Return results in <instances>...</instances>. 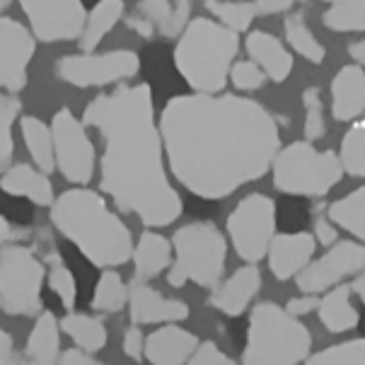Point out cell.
Listing matches in <instances>:
<instances>
[{
    "mask_svg": "<svg viewBox=\"0 0 365 365\" xmlns=\"http://www.w3.org/2000/svg\"><path fill=\"white\" fill-rule=\"evenodd\" d=\"M170 172L189 194L227 199L262 179L281 150L276 119L235 95H177L160 114Z\"/></svg>",
    "mask_w": 365,
    "mask_h": 365,
    "instance_id": "6da1fadb",
    "label": "cell"
},
{
    "mask_svg": "<svg viewBox=\"0 0 365 365\" xmlns=\"http://www.w3.org/2000/svg\"><path fill=\"white\" fill-rule=\"evenodd\" d=\"M83 123L104 138L100 187L116 208L133 213L148 227L172 225L182 215L184 201L167 175L150 85H119L97 95L85 107Z\"/></svg>",
    "mask_w": 365,
    "mask_h": 365,
    "instance_id": "7a4b0ae2",
    "label": "cell"
},
{
    "mask_svg": "<svg viewBox=\"0 0 365 365\" xmlns=\"http://www.w3.org/2000/svg\"><path fill=\"white\" fill-rule=\"evenodd\" d=\"M51 225L97 269H116L133 257V237L102 194L68 189L51 203Z\"/></svg>",
    "mask_w": 365,
    "mask_h": 365,
    "instance_id": "3957f363",
    "label": "cell"
},
{
    "mask_svg": "<svg viewBox=\"0 0 365 365\" xmlns=\"http://www.w3.org/2000/svg\"><path fill=\"white\" fill-rule=\"evenodd\" d=\"M240 48V34L220 22L196 17L175 46V68L194 92L220 95L230 80Z\"/></svg>",
    "mask_w": 365,
    "mask_h": 365,
    "instance_id": "277c9868",
    "label": "cell"
},
{
    "mask_svg": "<svg viewBox=\"0 0 365 365\" xmlns=\"http://www.w3.org/2000/svg\"><path fill=\"white\" fill-rule=\"evenodd\" d=\"M312 336L298 317L276 302H259L250 314L242 365H298L310 358Z\"/></svg>",
    "mask_w": 365,
    "mask_h": 365,
    "instance_id": "5b68a950",
    "label": "cell"
},
{
    "mask_svg": "<svg viewBox=\"0 0 365 365\" xmlns=\"http://www.w3.org/2000/svg\"><path fill=\"white\" fill-rule=\"evenodd\" d=\"M175 259L167 271L170 286L182 288L196 283L201 288H215L225 271L227 242L213 222L196 220L182 225L172 237Z\"/></svg>",
    "mask_w": 365,
    "mask_h": 365,
    "instance_id": "8992f818",
    "label": "cell"
},
{
    "mask_svg": "<svg viewBox=\"0 0 365 365\" xmlns=\"http://www.w3.org/2000/svg\"><path fill=\"white\" fill-rule=\"evenodd\" d=\"M274 187L288 196H324L346 175L334 150H317L310 140H295L278 150L271 165Z\"/></svg>",
    "mask_w": 365,
    "mask_h": 365,
    "instance_id": "52a82bcc",
    "label": "cell"
},
{
    "mask_svg": "<svg viewBox=\"0 0 365 365\" xmlns=\"http://www.w3.org/2000/svg\"><path fill=\"white\" fill-rule=\"evenodd\" d=\"M48 266L24 245L0 250V312L8 317L41 314V290Z\"/></svg>",
    "mask_w": 365,
    "mask_h": 365,
    "instance_id": "ba28073f",
    "label": "cell"
},
{
    "mask_svg": "<svg viewBox=\"0 0 365 365\" xmlns=\"http://www.w3.org/2000/svg\"><path fill=\"white\" fill-rule=\"evenodd\" d=\"M140 58L131 48H114V51H83L71 53L56 61L53 73L61 83H68L73 88H104L121 80L138 76Z\"/></svg>",
    "mask_w": 365,
    "mask_h": 365,
    "instance_id": "9c48e42d",
    "label": "cell"
},
{
    "mask_svg": "<svg viewBox=\"0 0 365 365\" xmlns=\"http://www.w3.org/2000/svg\"><path fill=\"white\" fill-rule=\"evenodd\" d=\"M227 235L240 259L257 264L276 237V203L264 194L245 196L227 215Z\"/></svg>",
    "mask_w": 365,
    "mask_h": 365,
    "instance_id": "30bf717a",
    "label": "cell"
},
{
    "mask_svg": "<svg viewBox=\"0 0 365 365\" xmlns=\"http://www.w3.org/2000/svg\"><path fill=\"white\" fill-rule=\"evenodd\" d=\"M56 170L73 184H88L95 175L97 153L88 135V126L63 107L51 116Z\"/></svg>",
    "mask_w": 365,
    "mask_h": 365,
    "instance_id": "8fae6325",
    "label": "cell"
},
{
    "mask_svg": "<svg viewBox=\"0 0 365 365\" xmlns=\"http://www.w3.org/2000/svg\"><path fill=\"white\" fill-rule=\"evenodd\" d=\"M36 41H78L88 22L83 0H17Z\"/></svg>",
    "mask_w": 365,
    "mask_h": 365,
    "instance_id": "7c38bea8",
    "label": "cell"
},
{
    "mask_svg": "<svg viewBox=\"0 0 365 365\" xmlns=\"http://www.w3.org/2000/svg\"><path fill=\"white\" fill-rule=\"evenodd\" d=\"M365 269V247L346 240V242H336L329 247V252H324L319 259H312L305 269L295 276L298 281V290L302 293H327L334 286L344 281L349 276L361 274Z\"/></svg>",
    "mask_w": 365,
    "mask_h": 365,
    "instance_id": "4fadbf2b",
    "label": "cell"
},
{
    "mask_svg": "<svg viewBox=\"0 0 365 365\" xmlns=\"http://www.w3.org/2000/svg\"><path fill=\"white\" fill-rule=\"evenodd\" d=\"M36 36L27 24L0 15V90L20 92L29 83Z\"/></svg>",
    "mask_w": 365,
    "mask_h": 365,
    "instance_id": "5bb4252c",
    "label": "cell"
},
{
    "mask_svg": "<svg viewBox=\"0 0 365 365\" xmlns=\"http://www.w3.org/2000/svg\"><path fill=\"white\" fill-rule=\"evenodd\" d=\"M317 237L312 232H276L269 247V269L278 281L298 276L312 262Z\"/></svg>",
    "mask_w": 365,
    "mask_h": 365,
    "instance_id": "9a60e30c",
    "label": "cell"
},
{
    "mask_svg": "<svg viewBox=\"0 0 365 365\" xmlns=\"http://www.w3.org/2000/svg\"><path fill=\"white\" fill-rule=\"evenodd\" d=\"M128 314L133 324H172L189 317V305L182 300L163 298L155 288L135 281L128 295Z\"/></svg>",
    "mask_w": 365,
    "mask_h": 365,
    "instance_id": "2e32d148",
    "label": "cell"
},
{
    "mask_svg": "<svg viewBox=\"0 0 365 365\" xmlns=\"http://www.w3.org/2000/svg\"><path fill=\"white\" fill-rule=\"evenodd\" d=\"M196 349H199L196 334L172 322V324H160V329L148 334L143 356L150 365H187Z\"/></svg>",
    "mask_w": 365,
    "mask_h": 365,
    "instance_id": "e0dca14e",
    "label": "cell"
},
{
    "mask_svg": "<svg viewBox=\"0 0 365 365\" xmlns=\"http://www.w3.org/2000/svg\"><path fill=\"white\" fill-rule=\"evenodd\" d=\"M0 191L15 196V199H27L39 208H51V203L56 201L53 184L48 175L29 163L10 165L5 172H0Z\"/></svg>",
    "mask_w": 365,
    "mask_h": 365,
    "instance_id": "ac0fdd59",
    "label": "cell"
},
{
    "mask_svg": "<svg viewBox=\"0 0 365 365\" xmlns=\"http://www.w3.org/2000/svg\"><path fill=\"white\" fill-rule=\"evenodd\" d=\"M259 288H262V274H259L255 264H247L235 271L227 281H222L213 288L210 305L222 314H227V317H240L250 307V302L255 300Z\"/></svg>",
    "mask_w": 365,
    "mask_h": 365,
    "instance_id": "d6986e66",
    "label": "cell"
},
{
    "mask_svg": "<svg viewBox=\"0 0 365 365\" xmlns=\"http://www.w3.org/2000/svg\"><path fill=\"white\" fill-rule=\"evenodd\" d=\"M365 111V71L358 63L344 66L331 80V116L356 121Z\"/></svg>",
    "mask_w": 365,
    "mask_h": 365,
    "instance_id": "ffe728a7",
    "label": "cell"
},
{
    "mask_svg": "<svg viewBox=\"0 0 365 365\" xmlns=\"http://www.w3.org/2000/svg\"><path fill=\"white\" fill-rule=\"evenodd\" d=\"M131 259H133V269H135V281L148 283L172 266L175 247H172L170 240L163 237L160 232L145 230L138 237V242H135Z\"/></svg>",
    "mask_w": 365,
    "mask_h": 365,
    "instance_id": "44dd1931",
    "label": "cell"
},
{
    "mask_svg": "<svg viewBox=\"0 0 365 365\" xmlns=\"http://www.w3.org/2000/svg\"><path fill=\"white\" fill-rule=\"evenodd\" d=\"M247 53L266 73V78L274 80V83L288 80L290 71H293V56L269 32H250V36H247Z\"/></svg>",
    "mask_w": 365,
    "mask_h": 365,
    "instance_id": "7402d4cb",
    "label": "cell"
},
{
    "mask_svg": "<svg viewBox=\"0 0 365 365\" xmlns=\"http://www.w3.org/2000/svg\"><path fill=\"white\" fill-rule=\"evenodd\" d=\"M61 322L53 312L36 314V322L24 344V361L32 365H56L61 358Z\"/></svg>",
    "mask_w": 365,
    "mask_h": 365,
    "instance_id": "603a6c76",
    "label": "cell"
},
{
    "mask_svg": "<svg viewBox=\"0 0 365 365\" xmlns=\"http://www.w3.org/2000/svg\"><path fill=\"white\" fill-rule=\"evenodd\" d=\"M351 295H354V288L351 286H334L331 290H327L319 298V322L324 324L327 331L331 334H341L349 329H356L358 322H361V314L351 302Z\"/></svg>",
    "mask_w": 365,
    "mask_h": 365,
    "instance_id": "cb8c5ba5",
    "label": "cell"
},
{
    "mask_svg": "<svg viewBox=\"0 0 365 365\" xmlns=\"http://www.w3.org/2000/svg\"><path fill=\"white\" fill-rule=\"evenodd\" d=\"M20 135L24 140V148L27 153L32 155V163L44 170L46 175H51L56 170V153H53V131H51V123H46L39 119V116L32 114H22L20 116Z\"/></svg>",
    "mask_w": 365,
    "mask_h": 365,
    "instance_id": "d4e9b609",
    "label": "cell"
},
{
    "mask_svg": "<svg viewBox=\"0 0 365 365\" xmlns=\"http://www.w3.org/2000/svg\"><path fill=\"white\" fill-rule=\"evenodd\" d=\"M123 12H126L123 0H97L88 12V22H85V29L78 39L80 48L83 51H95L102 44L104 36L119 24V20H123Z\"/></svg>",
    "mask_w": 365,
    "mask_h": 365,
    "instance_id": "484cf974",
    "label": "cell"
},
{
    "mask_svg": "<svg viewBox=\"0 0 365 365\" xmlns=\"http://www.w3.org/2000/svg\"><path fill=\"white\" fill-rule=\"evenodd\" d=\"M61 322V331L73 339L78 349L88 351V354H97L107 346V327L100 317L85 312H68Z\"/></svg>",
    "mask_w": 365,
    "mask_h": 365,
    "instance_id": "4316f807",
    "label": "cell"
},
{
    "mask_svg": "<svg viewBox=\"0 0 365 365\" xmlns=\"http://www.w3.org/2000/svg\"><path fill=\"white\" fill-rule=\"evenodd\" d=\"M327 213H329V218L339 227H344L346 232H351L354 237L365 242V187L351 191L344 199L334 201L327 208Z\"/></svg>",
    "mask_w": 365,
    "mask_h": 365,
    "instance_id": "83f0119b",
    "label": "cell"
},
{
    "mask_svg": "<svg viewBox=\"0 0 365 365\" xmlns=\"http://www.w3.org/2000/svg\"><path fill=\"white\" fill-rule=\"evenodd\" d=\"M128 295H131V288L126 286L119 271L104 269L102 276L97 278L90 305L95 312H121L128 305Z\"/></svg>",
    "mask_w": 365,
    "mask_h": 365,
    "instance_id": "f1b7e54d",
    "label": "cell"
},
{
    "mask_svg": "<svg viewBox=\"0 0 365 365\" xmlns=\"http://www.w3.org/2000/svg\"><path fill=\"white\" fill-rule=\"evenodd\" d=\"M329 8L322 15L331 32H365V0H322Z\"/></svg>",
    "mask_w": 365,
    "mask_h": 365,
    "instance_id": "f546056e",
    "label": "cell"
},
{
    "mask_svg": "<svg viewBox=\"0 0 365 365\" xmlns=\"http://www.w3.org/2000/svg\"><path fill=\"white\" fill-rule=\"evenodd\" d=\"M206 8L210 15L218 20L222 27L232 29V32H247L259 15L255 3H247V0H206Z\"/></svg>",
    "mask_w": 365,
    "mask_h": 365,
    "instance_id": "4dcf8cb0",
    "label": "cell"
},
{
    "mask_svg": "<svg viewBox=\"0 0 365 365\" xmlns=\"http://www.w3.org/2000/svg\"><path fill=\"white\" fill-rule=\"evenodd\" d=\"M286 39L295 53H300L310 63H322L327 58V48L319 44L314 32L305 24L302 15H290L286 20Z\"/></svg>",
    "mask_w": 365,
    "mask_h": 365,
    "instance_id": "1f68e13d",
    "label": "cell"
},
{
    "mask_svg": "<svg viewBox=\"0 0 365 365\" xmlns=\"http://www.w3.org/2000/svg\"><path fill=\"white\" fill-rule=\"evenodd\" d=\"M339 158L344 163L346 175L365 179V111L354 121L349 133L344 135Z\"/></svg>",
    "mask_w": 365,
    "mask_h": 365,
    "instance_id": "d6a6232c",
    "label": "cell"
},
{
    "mask_svg": "<svg viewBox=\"0 0 365 365\" xmlns=\"http://www.w3.org/2000/svg\"><path fill=\"white\" fill-rule=\"evenodd\" d=\"M46 286L48 290L58 298V302L63 305V310H76L78 302V281L73 276V271L61 262L58 257H51L48 262V271H46Z\"/></svg>",
    "mask_w": 365,
    "mask_h": 365,
    "instance_id": "836d02e7",
    "label": "cell"
},
{
    "mask_svg": "<svg viewBox=\"0 0 365 365\" xmlns=\"http://www.w3.org/2000/svg\"><path fill=\"white\" fill-rule=\"evenodd\" d=\"M305 365H365V339L334 344L307 358Z\"/></svg>",
    "mask_w": 365,
    "mask_h": 365,
    "instance_id": "e575fe53",
    "label": "cell"
},
{
    "mask_svg": "<svg viewBox=\"0 0 365 365\" xmlns=\"http://www.w3.org/2000/svg\"><path fill=\"white\" fill-rule=\"evenodd\" d=\"M20 111L22 104L17 97H8L3 111H0V172H5L12 163V155H15V138H12V131L20 123Z\"/></svg>",
    "mask_w": 365,
    "mask_h": 365,
    "instance_id": "d590c367",
    "label": "cell"
},
{
    "mask_svg": "<svg viewBox=\"0 0 365 365\" xmlns=\"http://www.w3.org/2000/svg\"><path fill=\"white\" fill-rule=\"evenodd\" d=\"M302 104H305V138L319 140L327 133L324 123V107H322V97L317 88H307L302 92Z\"/></svg>",
    "mask_w": 365,
    "mask_h": 365,
    "instance_id": "8d00e7d4",
    "label": "cell"
},
{
    "mask_svg": "<svg viewBox=\"0 0 365 365\" xmlns=\"http://www.w3.org/2000/svg\"><path fill=\"white\" fill-rule=\"evenodd\" d=\"M264 78H266V73L255 61H237V63H232L230 68V83L242 92L259 90L264 85Z\"/></svg>",
    "mask_w": 365,
    "mask_h": 365,
    "instance_id": "74e56055",
    "label": "cell"
},
{
    "mask_svg": "<svg viewBox=\"0 0 365 365\" xmlns=\"http://www.w3.org/2000/svg\"><path fill=\"white\" fill-rule=\"evenodd\" d=\"M172 8H175V3H172V0H140V3L135 5L133 12L143 17V20L155 24L158 34H160V29H163L167 24V20H170Z\"/></svg>",
    "mask_w": 365,
    "mask_h": 365,
    "instance_id": "f35d334b",
    "label": "cell"
},
{
    "mask_svg": "<svg viewBox=\"0 0 365 365\" xmlns=\"http://www.w3.org/2000/svg\"><path fill=\"white\" fill-rule=\"evenodd\" d=\"M189 22H191V0H175L170 20L160 29V34L167 36V39H177L189 27Z\"/></svg>",
    "mask_w": 365,
    "mask_h": 365,
    "instance_id": "ab89813d",
    "label": "cell"
},
{
    "mask_svg": "<svg viewBox=\"0 0 365 365\" xmlns=\"http://www.w3.org/2000/svg\"><path fill=\"white\" fill-rule=\"evenodd\" d=\"M187 365H237L230 356H225L213 341L199 344V349L194 351V356L189 358Z\"/></svg>",
    "mask_w": 365,
    "mask_h": 365,
    "instance_id": "60d3db41",
    "label": "cell"
},
{
    "mask_svg": "<svg viewBox=\"0 0 365 365\" xmlns=\"http://www.w3.org/2000/svg\"><path fill=\"white\" fill-rule=\"evenodd\" d=\"M121 349L131 361H143V354H145V339H143V331H140V324H131L126 331H123V339H121Z\"/></svg>",
    "mask_w": 365,
    "mask_h": 365,
    "instance_id": "b9f144b4",
    "label": "cell"
},
{
    "mask_svg": "<svg viewBox=\"0 0 365 365\" xmlns=\"http://www.w3.org/2000/svg\"><path fill=\"white\" fill-rule=\"evenodd\" d=\"M336 230H339V225L329 218V213L314 218V237H317V242L327 245V247L336 245V237H339Z\"/></svg>",
    "mask_w": 365,
    "mask_h": 365,
    "instance_id": "7bdbcfd3",
    "label": "cell"
},
{
    "mask_svg": "<svg viewBox=\"0 0 365 365\" xmlns=\"http://www.w3.org/2000/svg\"><path fill=\"white\" fill-rule=\"evenodd\" d=\"M56 365H107V363L97 361L95 356L83 349H68V351H61V358Z\"/></svg>",
    "mask_w": 365,
    "mask_h": 365,
    "instance_id": "ee69618b",
    "label": "cell"
},
{
    "mask_svg": "<svg viewBox=\"0 0 365 365\" xmlns=\"http://www.w3.org/2000/svg\"><path fill=\"white\" fill-rule=\"evenodd\" d=\"M319 307V298L317 295H312V293H302L300 298H293L286 305V310L293 314V317H302V314H307V312H312V310H317Z\"/></svg>",
    "mask_w": 365,
    "mask_h": 365,
    "instance_id": "f6af8a7d",
    "label": "cell"
},
{
    "mask_svg": "<svg viewBox=\"0 0 365 365\" xmlns=\"http://www.w3.org/2000/svg\"><path fill=\"white\" fill-rule=\"evenodd\" d=\"M126 24L133 29L135 34L140 36V39H148V41H150L153 36H158V27H155V24L148 22V20H143V17L135 15V12H131V15L126 17Z\"/></svg>",
    "mask_w": 365,
    "mask_h": 365,
    "instance_id": "bcb514c9",
    "label": "cell"
},
{
    "mask_svg": "<svg viewBox=\"0 0 365 365\" xmlns=\"http://www.w3.org/2000/svg\"><path fill=\"white\" fill-rule=\"evenodd\" d=\"M298 3H302V0H255L259 15H276V12H286Z\"/></svg>",
    "mask_w": 365,
    "mask_h": 365,
    "instance_id": "7dc6e473",
    "label": "cell"
},
{
    "mask_svg": "<svg viewBox=\"0 0 365 365\" xmlns=\"http://www.w3.org/2000/svg\"><path fill=\"white\" fill-rule=\"evenodd\" d=\"M0 365H17L15 361V341L5 329H0Z\"/></svg>",
    "mask_w": 365,
    "mask_h": 365,
    "instance_id": "c3c4849f",
    "label": "cell"
},
{
    "mask_svg": "<svg viewBox=\"0 0 365 365\" xmlns=\"http://www.w3.org/2000/svg\"><path fill=\"white\" fill-rule=\"evenodd\" d=\"M20 235H22L20 227H15L5 215H0V247L12 245V240H17Z\"/></svg>",
    "mask_w": 365,
    "mask_h": 365,
    "instance_id": "681fc988",
    "label": "cell"
},
{
    "mask_svg": "<svg viewBox=\"0 0 365 365\" xmlns=\"http://www.w3.org/2000/svg\"><path fill=\"white\" fill-rule=\"evenodd\" d=\"M349 53L358 66L365 68V41H354V44L349 46Z\"/></svg>",
    "mask_w": 365,
    "mask_h": 365,
    "instance_id": "f907efd6",
    "label": "cell"
},
{
    "mask_svg": "<svg viewBox=\"0 0 365 365\" xmlns=\"http://www.w3.org/2000/svg\"><path fill=\"white\" fill-rule=\"evenodd\" d=\"M351 288H354V293L363 300V305H365V269L356 276V281H354V286H351Z\"/></svg>",
    "mask_w": 365,
    "mask_h": 365,
    "instance_id": "816d5d0a",
    "label": "cell"
},
{
    "mask_svg": "<svg viewBox=\"0 0 365 365\" xmlns=\"http://www.w3.org/2000/svg\"><path fill=\"white\" fill-rule=\"evenodd\" d=\"M5 102H8V95H5L3 90H0V111H3V107H5Z\"/></svg>",
    "mask_w": 365,
    "mask_h": 365,
    "instance_id": "f5cc1de1",
    "label": "cell"
},
{
    "mask_svg": "<svg viewBox=\"0 0 365 365\" xmlns=\"http://www.w3.org/2000/svg\"><path fill=\"white\" fill-rule=\"evenodd\" d=\"M12 3V0H0V12L3 10H8V5Z\"/></svg>",
    "mask_w": 365,
    "mask_h": 365,
    "instance_id": "db71d44e",
    "label": "cell"
}]
</instances>
